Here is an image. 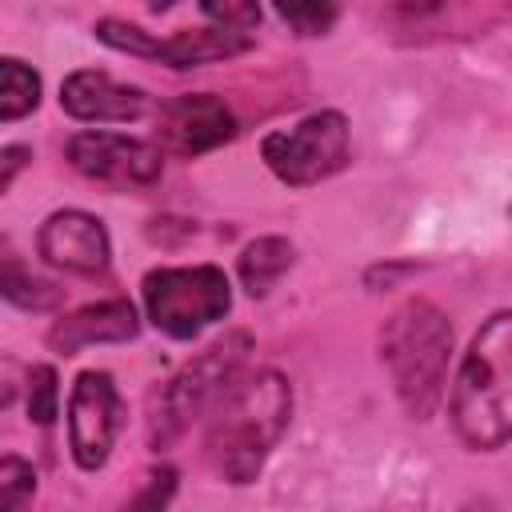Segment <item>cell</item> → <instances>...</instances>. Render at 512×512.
<instances>
[{
    "instance_id": "1",
    "label": "cell",
    "mask_w": 512,
    "mask_h": 512,
    "mask_svg": "<svg viewBox=\"0 0 512 512\" xmlns=\"http://www.w3.org/2000/svg\"><path fill=\"white\" fill-rule=\"evenodd\" d=\"M292 424V384L276 368H244L204 420V460L224 484H252Z\"/></svg>"
},
{
    "instance_id": "2",
    "label": "cell",
    "mask_w": 512,
    "mask_h": 512,
    "mask_svg": "<svg viewBox=\"0 0 512 512\" xmlns=\"http://www.w3.org/2000/svg\"><path fill=\"white\" fill-rule=\"evenodd\" d=\"M448 420L468 452L512 444V308L492 312L456 368Z\"/></svg>"
},
{
    "instance_id": "3",
    "label": "cell",
    "mask_w": 512,
    "mask_h": 512,
    "mask_svg": "<svg viewBox=\"0 0 512 512\" xmlns=\"http://www.w3.org/2000/svg\"><path fill=\"white\" fill-rule=\"evenodd\" d=\"M380 364L392 380L400 408L412 420H432L448 392L452 320L424 296L400 300L380 324Z\"/></svg>"
},
{
    "instance_id": "4",
    "label": "cell",
    "mask_w": 512,
    "mask_h": 512,
    "mask_svg": "<svg viewBox=\"0 0 512 512\" xmlns=\"http://www.w3.org/2000/svg\"><path fill=\"white\" fill-rule=\"evenodd\" d=\"M252 336L248 332H224L204 352H196L152 400L148 416V444L160 452L176 444L196 420H208V412L220 404V396L232 388V380L248 368Z\"/></svg>"
},
{
    "instance_id": "5",
    "label": "cell",
    "mask_w": 512,
    "mask_h": 512,
    "mask_svg": "<svg viewBox=\"0 0 512 512\" xmlns=\"http://www.w3.org/2000/svg\"><path fill=\"white\" fill-rule=\"evenodd\" d=\"M144 316L172 340H196L204 328L228 316L232 280L216 264H164L140 280Z\"/></svg>"
},
{
    "instance_id": "6",
    "label": "cell",
    "mask_w": 512,
    "mask_h": 512,
    "mask_svg": "<svg viewBox=\"0 0 512 512\" xmlns=\"http://www.w3.org/2000/svg\"><path fill=\"white\" fill-rule=\"evenodd\" d=\"M260 156L268 172L288 188L320 184L348 168L352 160V128L348 116L336 108H320L300 116L288 128H272L260 140Z\"/></svg>"
},
{
    "instance_id": "7",
    "label": "cell",
    "mask_w": 512,
    "mask_h": 512,
    "mask_svg": "<svg viewBox=\"0 0 512 512\" xmlns=\"http://www.w3.org/2000/svg\"><path fill=\"white\" fill-rule=\"evenodd\" d=\"M96 40L116 48V52H128V56H140V60H160L168 68H204V64H216V60H232L240 52L252 48V36H240V32H228V28H216V24H204V28H180V32H144L140 24H128V20H116V16H104L92 24Z\"/></svg>"
},
{
    "instance_id": "8",
    "label": "cell",
    "mask_w": 512,
    "mask_h": 512,
    "mask_svg": "<svg viewBox=\"0 0 512 512\" xmlns=\"http://www.w3.org/2000/svg\"><path fill=\"white\" fill-rule=\"evenodd\" d=\"M68 164L104 188H152L164 172V148L140 136L84 128L64 144Z\"/></svg>"
},
{
    "instance_id": "9",
    "label": "cell",
    "mask_w": 512,
    "mask_h": 512,
    "mask_svg": "<svg viewBox=\"0 0 512 512\" xmlns=\"http://www.w3.org/2000/svg\"><path fill=\"white\" fill-rule=\"evenodd\" d=\"M120 428H124V404L112 372L84 368L68 392V452L76 468L84 472L104 468Z\"/></svg>"
},
{
    "instance_id": "10",
    "label": "cell",
    "mask_w": 512,
    "mask_h": 512,
    "mask_svg": "<svg viewBox=\"0 0 512 512\" xmlns=\"http://www.w3.org/2000/svg\"><path fill=\"white\" fill-rule=\"evenodd\" d=\"M36 252L44 264L72 276H104L112 264V240L100 216L84 208H56L36 232Z\"/></svg>"
},
{
    "instance_id": "11",
    "label": "cell",
    "mask_w": 512,
    "mask_h": 512,
    "mask_svg": "<svg viewBox=\"0 0 512 512\" xmlns=\"http://www.w3.org/2000/svg\"><path fill=\"white\" fill-rule=\"evenodd\" d=\"M156 136L160 148L172 156H204L236 136V116L212 92H184L160 104Z\"/></svg>"
},
{
    "instance_id": "12",
    "label": "cell",
    "mask_w": 512,
    "mask_h": 512,
    "mask_svg": "<svg viewBox=\"0 0 512 512\" xmlns=\"http://www.w3.org/2000/svg\"><path fill=\"white\" fill-rule=\"evenodd\" d=\"M60 108L80 124H128L148 112V92L100 68H76L60 84Z\"/></svg>"
},
{
    "instance_id": "13",
    "label": "cell",
    "mask_w": 512,
    "mask_h": 512,
    "mask_svg": "<svg viewBox=\"0 0 512 512\" xmlns=\"http://www.w3.org/2000/svg\"><path fill=\"white\" fill-rule=\"evenodd\" d=\"M136 332H140V316H136L132 300L112 296V300H96V304H84V308L60 316L48 328V348L60 356H76L92 344H124Z\"/></svg>"
},
{
    "instance_id": "14",
    "label": "cell",
    "mask_w": 512,
    "mask_h": 512,
    "mask_svg": "<svg viewBox=\"0 0 512 512\" xmlns=\"http://www.w3.org/2000/svg\"><path fill=\"white\" fill-rule=\"evenodd\" d=\"M292 264H296L292 240H284V236H256V240L244 244L240 260H236V272H240V284H244L248 296H268Z\"/></svg>"
},
{
    "instance_id": "15",
    "label": "cell",
    "mask_w": 512,
    "mask_h": 512,
    "mask_svg": "<svg viewBox=\"0 0 512 512\" xmlns=\"http://www.w3.org/2000/svg\"><path fill=\"white\" fill-rule=\"evenodd\" d=\"M40 104V72L16 56H0V120L16 124Z\"/></svg>"
},
{
    "instance_id": "16",
    "label": "cell",
    "mask_w": 512,
    "mask_h": 512,
    "mask_svg": "<svg viewBox=\"0 0 512 512\" xmlns=\"http://www.w3.org/2000/svg\"><path fill=\"white\" fill-rule=\"evenodd\" d=\"M0 296L24 312H48L60 304V288L44 276H32L16 256H4V272H0Z\"/></svg>"
},
{
    "instance_id": "17",
    "label": "cell",
    "mask_w": 512,
    "mask_h": 512,
    "mask_svg": "<svg viewBox=\"0 0 512 512\" xmlns=\"http://www.w3.org/2000/svg\"><path fill=\"white\" fill-rule=\"evenodd\" d=\"M60 416V376L52 364L28 368V420L40 428H52Z\"/></svg>"
},
{
    "instance_id": "18",
    "label": "cell",
    "mask_w": 512,
    "mask_h": 512,
    "mask_svg": "<svg viewBox=\"0 0 512 512\" xmlns=\"http://www.w3.org/2000/svg\"><path fill=\"white\" fill-rule=\"evenodd\" d=\"M36 496V468L16 456V452H4L0 460V512H24Z\"/></svg>"
},
{
    "instance_id": "19",
    "label": "cell",
    "mask_w": 512,
    "mask_h": 512,
    "mask_svg": "<svg viewBox=\"0 0 512 512\" xmlns=\"http://www.w3.org/2000/svg\"><path fill=\"white\" fill-rule=\"evenodd\" d=\"M276 16L296 36H324L340 20V8L336 4H276Z\"/></svg>"
},
{
    "instance_id": "20",
    "label": "cell",
    "mask_w": 512,
    "mask_h": 512,
    "mask_svg": "<svg viewBox=\"0 0 512 512\" xmlns=\"http://www.w3.org/2000/svg\"><path fill=\"white\" fill-rule=\"evenodd\" d=\"M176 496V472L172 468H152L148 480L140 484V492L124 504V512H168Z\"/></svg>"
},
{
    "instance_id": "21",
    "label": "cell",
    "mask_w": 512,
    "mask_h": 512,
    "mask_svg": "<svg viewBox=\"0 0 512 512\" xmlns=\"http://www.w3.org/2000/svg\"><path fill=\"white\" fill-rule=\"evenodd\" d=\"M200 16L216 28H228V32H240V36H252V28L260 24V8L256 4H200Z\"/></svg>"
},
{
    "instance_id": "22",
    "label": "cell",
    "mask_w": 512,
    "mask_h": 512,
    "mask_svg": "<svg viewBox=\"0 0 512 512\" xmlns=\"http://www.w3.org/2000/svg\"><path fill=\"white\" fill-rule=\"evenodd\" d=\"M0 160H4V168H0V192H8L12 180H16V172L32 160V148H24V144H8V148L0 152Z\"/></svg>"
},
{
    "instance_id": "23",
    "label": "cell",
    "mask_w": 512,
    "mask_h": 512,
    "mask_svg": "<svg viewBox=\"0 0 512 512\" xmlns=\"http://www.w3.org/2000/svg\"><path fill=\"white\" fill-rule=\"evenodd\" d=\"M456 512H504V508H500L492 496H472V500H464Z\"/></svg>"
},
{
    "instance_id": "24",
    "label": "cell",
    "mask_w": 512,
    "mask_h": 512,
    "mask_svg": "<svg viewBox=\"0 0 512 512\" xmlns=\"http://www.w3.org/2000/svg\"><path fill=\"white\" fill-rule=\"evenodd\" d=\"M508 216H512V204H508Z\"/></svg>"
}]
</instances>
